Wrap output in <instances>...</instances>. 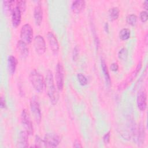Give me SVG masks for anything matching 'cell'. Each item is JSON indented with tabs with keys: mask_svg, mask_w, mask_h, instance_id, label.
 Returning a JSON list of instances; mask_svg holds the SVG:
<instances>
[{
	"mask_svg": "<svg viewBox=\"0 0 148 148\" xmlns=\"http://www.w3.org/2000/svg\"><path fill=\"white\" fill-rule=\"evenodd\" d=\"M30 108L36 123L39 124L41 120V111L39 102L35 97H33L30 101Z\"/></svg>",
	"mask_w": 148,
	"mask_h": 148,
	"instance_id": "8992f818",
	"label": "cell"
},
{
	"mask_svg": "<svg viewBox=\"0 0 148 148\" xmlns=\"http://www.w3.org/2000/svg\"><path fill=\"white\" fill-rule=\"evenodd\" d=\"M79 55V51L77 47H75L74 50H73V61H76L77 58Z\"/></svg>",
	"mask_w": 148,
	"mask_h": 148,
	"instance_id": "f546056e",
	"label": "cell"
},
{
	"mask_svg": "<svg viewBox=\"0 0 148 148\" xmlns=\"http://www.w3.org/2000/svg\"><path fill=\"white\" fill-rule=\"evenodd\" d=\"M28 133L25 131H21L18 136L17 147H27L28 146Z\"/></svg>",
	"mask_w": 148,
	"mask_h": 148,
	"instance_id": "5bb4252c",
	"label": "cell"
},
{
	"mask_svg": "<svg viewBox=\"0 0 148 148\" xmlns=\"http://www.w3.org/2000/svg\"><path fill=\"white\" fill-rule=\"evenodd\" d=\"M137 106L141 111L145 110L147 106V95L145 91L139 92L137 97Z\"/></svg>",
	"mask_w": 148,
	"mask_h": 148,
	"instance_id": "7c38bea8",
	"label": "cell"
},
{
	"mask_svg": "<svg viewBox=\"0 0 148 148\" xmlns=\"http://www.w3.org/2000/svg\"><path fill=\"white\" fill-rule=\"evenodd\" d=\"M127 56H128V51H127V50L125 48L121 49L118 53L119 58L122 60H125L127 59Z\"/></svg>",
	"mask_w": 148,
	"mask_h": 148,
	"instance_id": "cb8c5ba5",
	"label": "cell"
},
{
	"mask_svg": "<svg viewBox=\"0 0 148 148\" xmlns=\"http://www.w3.org/2000/svg\"><path fill=\"white\" fill-rule=\"evenodd\" d=\"M142 61H140L137 66H136L135 70L127 77V79L125 80H124L122 83H121L119 86H118V90L119 91H122L124 89H125L130 84H131V83L134 80V79L136 77V76H137L138 73L139 72L141 68H142Z\"/></svg>",
	"mask_w": 148,
	"mask_h": 148,
	"instance_id": "5b68a950",
	"label": "cell"
},
{
	"mask_svg": "<svg viewBox=\"0 0 148 148\" xmlns=\"http://www.w3.org/2000/svg\"><path fill=\"white\" fill-rule=\"evenodd\" d=\"M34 17L36 25H40L43 19V11L40 4H38L35 8L34 12Z\"/></svg>",
	"mask_w": 148,
	"mask_h": 148,
	"instance_id": "9a60e30c",
	"label": "cell"
},
{
	"mask_svg": "<svg viewBox=\"0 0 148 148\" xmlns=\"http://www.w3.org/2000/svg\"><path fill=\"white\" fill-rule=\"evenodd\" d=\"M17 59L13 56H10L8 57V69L9 72L11 75L14 73L16 66H17Z\"/></svg>",
	"mask_w": 148,
	"mask_h": 148,
	"instance_id": "e0dca14e",
	"label": "cell"
},
{
	"mask_svg": "<svg viewBox=\"0 0 148 148\" xmlns=\"http://www.w3.org/2000/svg\"><path fill=\"white\" fill-rule=\"evenodd\" d=\"M14 1H3V10L6 14L12 13L13 8H12L13 5L15 3Z\"/></svg>",
	"mask_w": 148,
	"mask_h": 148,
	"instance_id": "ac0fdd59",
	"label": "cell"
},
{
	"mask_svg": "<svg viewBox=\"0 0 148 148\" xmlns=\"http://www.w3.org/2000/svg\"><path fill=\"white\" fill-rule=\"evenodd\" d=\"M1 106L2 108H5L6 107V103H5V101L3 98V97H1Z\"/></svg>",
	"mask_w": 148,
	"mask_h": 148,
	"instance_id": "d6a6232c",
	"label": "cell"
},
{
	"mask_svg": "<svg viewBox=\"0 0 148 148\" xmlns=\"http://www.w3.org/2000/svg\"><path fill=\"white\" fill-rule=\"evenodd\" d=\"M34 46L36 52L39 54L42 55L46 51V43L43 36L37 35L35 37L34 40Z\"/></svg>",
	"mask_w": 148,
	"mask_h": 148,
	"instance_id": "9c48e42d",
	"label": "cell"
},
{
	"mask_svg": "<svg viewBox=\"0 0 148 148\" xmlns=\"http://www.w3.org/2000/svg\"><path fill=\"white\" fill-rule=\"evenodd\" d=\"M17 49L20 56L23 58H25L28 56L29 49L27 47V44L21 40H20L17 42Z\"/></svg>",
	"mask_w": 148,
	"mask_h": 148,
	"instance_id": "4fadbf2b",
	"label": "cell"
},
{
	"mask_svg": "<svg viewBox=\"0 0 148 148\" xmlns=\"http://www.w3.org/2000/svg\"><path fill=\"white\" fill-rule=\"evenodd\" d=\"M138 140L139 143H140L141 144L144 142L145 139V129L144 126L143 127L142 125H140L139 127L138 132Z\"/></svg>",
	"mask_w": 148,
	"mask_h": 148,
	"instance_id": "7402d4cb",
	"label": "cell"
},
{
	"mask_svg": "<svg viewBox=\"0 0 148 148\" xmlns=\"http://www.w3.org/2000/svg\"><path fill=\"white\" fill-rule=\"evenodd\" d=\"M29 78L32 86L36 91L39 93L42 92L45 87V79L43 76L36 71L33 70L29 73Z\"/></svg>",
	"mask_w": 148,
	"mask_h": 148,
	"instance_id": "7a4b0ae2",
	"label": "cell"
},
{
	"mask_svg": "<svg viewBox=\"0 0 148 148\" xmlns=\"http://www.w3.org/2000/svg\"><path fill=\"white\" fill-rule=\"evenodd\" d=\"M119 13H120V10L118 8L114 7L110 9L109 13V16L110 20L112 21L117 20L119 18Z\"/></svg>",
	"mask_w": 148,
	"mask_h": 148,
	"instance_id": "ffe728a7",
	"label": "cell"
},
{
	"mask_svg": "<svg viewBox=\"0 0 148 148\" xmlns=\"http://www.w3.org/2000/svg\"><path fill=\"white\" fill-rule=\"evenodd\" d=\"M74 147H82V146L80 143V142L77 140H76L74 143H73V146Z\"/></svg>",
	"mask_w": 148,
	"mask_h": 148,
	"instance_id": "1f68e13d",
	"label": "cell"
},
{
	"mask_svg": "<svg viewBox=\"0 0 148 148\" xmlns=\"http://www.w3.org/2000/svg\"><path fill=\"white\" fill-rule=\"evenodd\" d=\"M110 68L111 71H112L113 72H116V71H117V70L119 69L118 64L117 63H112L111 64V65L110 66Z\"/></svg>",
	"mask_w": 148,
	"mask_h": 148,
	"instance_id": "4dcf8cb0",
	"label": "cell"
},
{
	"mask_svg": "<svg viewBox=\"0 0 148 148\" xmlns=\"http://www.w3.org/2000/svg\"><path fill=\"white\" fill-rule=\"evenodd\" d=\"M85 2L82 0L75 1L73 2L71 8L72 11L75 13H79L84 8Z\"/></svg>",
	"mask_w": 148,
	"mask_h": 148,
	"instance_id": "2e32d148",
	"label": "cell"
},
{
	"mask_svg": "<svg viewBox=\"0 0 148 148\" xmlns=\"http://www.w3.org/2000/svg\"><path fill=\"white\" fill-rule=\"evenodd\" d=\"M77 77L81 85L85 86L87 84V79L84 75H83L82 73H78L77 75Z\"/></svg>",
	"mask_w": 148,
	"mask_h": 148,
	"instance_id": "d4e9b609",
	"label": "cell"
},
{
	"mask_svg": "<svg viewBox=\"0 0 148 148\" xmlns=\"http://www.w3.org/2000/svg\"><path fill=\"white\" fill-rule=\"evenodd\" d=\"M16 5L20 8L21 12L25 11V9H26V2L25 1H16Z\"/></svg>",
	"mask_w": 148,
	"mask_h": 148,
	"instance_id": "484cf974",
	"label": "cell"
},
{
	"mask_svg": "<svg viewBox=\"0 0 148 148\" xmlns=\"http://www.w3.org/2000/svg\"><path fill=\"white\" fill-rule=\"evenodd\" d=\"M140 19L142 23L147 21V13L146 11H142L140 13Z\"/></svg>",
	"mask_w": 148,
	"mask_h": 148,
	"instance_id": "4316f807",
	"label": "cell"
},
{
	"mask_svg": "<svg viewBox=\"0 0 148 148\" xmlns=\"http://www.w3.org/2000/svg\"><path fill=\"white\" fill-rule=\"evenodd\" d=\"M64 70L61 62H59L57 64L56 69V81L57 89L61 91L64 87Z\"/></svg>",
	"mask_w": 148,
	"mask_h": 148,
	"instance_id": "52a82bcc",
	"label": "cell"
},
{
	"mask_svg": "<svg viewBox=\"0 0 148 148\" xmlns=\"http://www.w3.org/2000/svg\"><path fill=\"white\" fill-rule=\"evenodd\" d=\"M45 86L46 88L47 95L53 105H56L59 99V94L54 83V79L52 72L48 70L46 72L45 79Z\"/></svg>",
	"mask_w": 148,
	"mask_h": 148,
	"instance_id": "6da1fadb",
	"label": "cell"
},
{
	"mask_svg": "<svg viewBox=\"0 0 148 148\" xmlns=\"http://www.w3.org/2000/svg\"><path fill=\"white\" fill-rule=\"evenodd\" d=\"M130 36L131 31L129 29L127 28L122 29L119 32V37L123 40L128 39L130 38Z\"/></svg>",
	"mask_w": 148,
	"mask_h": 148,
	"instance_id": "44dd1931",
	"label": "cell"
},
{
	"mask_svg": "<svg viewBox=\"0 0 148 148\" xmlns=\"http://www.w3.org/2000/svg\"><path fill=\"white\" fill-rule=\"evenodd\" d=\"M35 143V147H40L42 146V143L43 144V140L39 136H36Z\"/></svg>",
	"mask_w": 148,
	"mask_h": 148,
	"instance_id": "83f0119b",
	"label": "cell"
},
{
	"mask_svg": "<svg viewBox=\"0 0 148 148\" xmlns=\"http://www.w3.org/2000/svg\"><path fill=\"white\" fill-rule=\"evenodd\" d=\"M21 124L28 135H32L34 132L32 121L26 110H23L21 114Z\"/></svg>",
	"mask_w": 148,
	"mask_h": 148,
	"instance_id": "ba28073f",
	"label": "cell"
},
{
	"mask_svg": "<svg viewBox=\"0 0 148 148\" xmlns=\"http://www.w3.org/2000/svg\"><path fill=\"white\" fill-rule=\"evenodd\" d=\"M126 21L128 24L134 26L137 22V17L134 14H130L126 17Z\"/></svg>",
	"mask_w": 148,
	"mask_h": 148,
	"instance_id": "603a6c76",
	"label": "cell"
},
{
	"mask_svg": "<svg viewBox=\"0 0 148 148\" xmlns=\"http://www.w3.org/2000/svg\"><path fill=\"white\" fill-rule=\"evenodd\" d=\"M101 66H102V71L103 73L104 74V76L106 80V82H107L108 84H110V75L108 70V67L106 65V64L105 61V60H101Z\"/></svg>",
	"mask_w": 148,
	"mask_h": 148,
	"instance_id": "d6986e66",
	"label": "cell"
},
{
	"mask_svg": "<svg viewBox=\"0 0 148 148\" xmlns=\"http://www.w3.org/2000/svg\"><path fill=\"white\" fill-rule=\"evenodd\" d=\"M147 3H148V1H145L144 3H143V6L145 8V9L147 10Z\"/></svg>",
	"mask_w": 148,
	"mask_h": 148,
	"instance_id": "836d02e7",
	"label": "cell"
},
{
	"mask_svg": "<svg viewBox=\"0 0 148 148\" xmlns=\"http://www.w3.org/2000/svg\"><path fill=\"white\" fill-rule=\"evenodd\" d=\"M43 145L46 147H56L60 144V137L54 133H48L45 135L43 139Z\"/></svg>",
	"mask_w": 148,
	"mask_h": 148,
	"instance_id": "3957f363",
	"label": "cell"
},
{
	"mask_svg": "<svg viewBox=\"0 0 148 148\" xmlns=\"http://www.w3.org/2000/svg\"><path fill=\"white\" fill-rule=\"evenodd\" d=\"M21 11L20 8L16 5L12 12V22L13 27H17L21 23Z\"/></svg>",
	"mask_w": 148,
	"mask_h": 148,
	"instance_id": "8fae6325",
	"label": "cell"
},
{
	"mask_svg": "<svg viewBox=\"0 0 148 148\" xmlns=\"http://www.w3.org/2000/svg\"><path fill=\"white\" fill-rule=\"evenodd\" d=\"M47 39L50 49L53 53L57 54L59 50V45L56 37L51 32H49L47 34Z\"/></svg>",
	"mask_w": 148,
	"mask_h": 148,
	"instance_id": "30bf717a",
	"label": "cell"
},
{
	"mask_svg": "<svg viewBox=\"0 0 148 148\" xmlns=\"http://www.w3.org/2000/svg\"><path fill=\"white\" fill-rule=\"evenodd\" d=\"M21 40L26 44L31 43L33 38V29L29 24H25L22 26L20 31Z\"/></svg>",
	"mask_w": 148,
	"mask_h": 148,
	"instance_id": "277c9868",
	"label": "cell"
},
{
	"mask_svg": "<svg viewBox=\"0 0 148 148\" xmlns=\"http://www.w3.org/2000/svg\"><path fill=\"white\" fill-rule=\"evenodd\" d=\"M110 131H109L108 132L105 134L103 137V140L105 144H108L110 142Z\"/></svg>",
	"mask_w": 148,
	"mask_h": 148,
	"instance_id": "f1b7e54d",
	"label": "cell"
}]
</instances>
